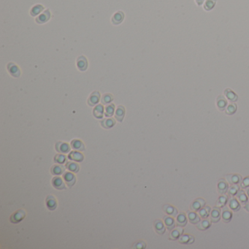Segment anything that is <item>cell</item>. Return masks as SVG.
<instances>
[{
	"label": "cell",
	"instance_id": "1",
	"mask_svg": "<svg viewBox=\"0 0 249 249\" xmlns=\"http://www.w3.org/2000/svg\"><path fill=\"white\" fill-rule=\"evenodd\" d=\"M63 177L65 181V183L68 187H72L76 182V177L71 172H64Z\"/></svg>",
	"mask_w": 249,
	"mask_h": 249
},
{
	"label": "cell",
	"instance_id": "2",
	"mask_svg": "<svg viewBox=\"0 0 249 249\" xmlns=\"http://www.w3.org/2000/svg\"><path fill=\"white\" fill-rule=\"evenodd\" d=\"M205 206V202L203 199H197L196 201L192 203L190 206L192 211H199L201 208Z\"/></svg>",
	"mask_w": 249,
	"mask_h": 249
},
{
	"label": "cell",
	"instance_id": "3",
	"mask_svg": "<svg viewBox=\"0 0 249 249\" xmlns=\"http://www.w3.org/2000/svg\"><path fill=\"white\" fill-rule=\"evenodd\" d=\"M25 216H26L25 211H23V210H20V211L15 213L13 215L11 216L10 221H11L12 223H18L25 218Z\"/></svg>",
	"mask_w": 249,
	"mask_h": 249
},
{
	"label": "cell",
	"instance_id": "4",
	"mask_svg": "<svg viewBox=\"0 0 249 249\" xmlns=\"http://www.w3.org/2000/svg\"><path fill=\"white\" fill-rule=\"evenodd\" d=\"M56 151H58L60 153H67L70 151V147L67 143L66 142H58L56 145Z\"/></svg>",
	"mask_w": 249,
	"mask_h": 249
},
{
	"label": "cell",
	"instance_id": "5",
	"mask_svg": "<svg viewBox=\"0 0 249 249\" xmlns=\"http://www.w3.org/2000/svg\"><path fill=\"white\" fill-rule=\"evenodd\" d=\"M52 184H53L54 188H56V189L62 190L65 189V185H64L63 180L60 177H54L53 180H52Z\"/></svg>",
	"mask_w": 249,
	"mask_h": 249
},
{
	"label": "cell",
	"instance_id": "6",
	"mask_svg": "<svg viewBox=\"0 0 249 249\" xmlns=\"http://www.w3.org/2000/svg\"><path fill=\"white\" fill-rule=\"evenodd\" d=\"M226 179L232 185L238 184L242 181V177L240 175H227Z\"/></svg>",
	"mask_w": 249,
	"mask_h": 249
},
{
	"label": "cell",
	"instance_id": "7",
	"mask_svg": "<svg viewBox=\"0 0 249 249\" xmlns=\"http://www.w3.org/2000/svg\"><path fill=\"white\" fill-rule=\"evenodd\" d=\"M7 69H8V71H9V72L12 75V76H14L16 77H18L20 76V74H21L20 70H19L18 66H16V64H14L12 63H10L7 65Z\"/></svg>",
	"mask_w": 249,
	"mask_h": 249
},
{
	"label": "cell",
	"instance_id": "8",
	"mask_svg": "<svg viewBox=\"0 0 249 249\" xmlns=\"http://www.w3.org/2000/svg\"><path fill=\"white\" fill-rule=\"evenodd\" d=\"M69 159L73 160V161L81 162L83 160V155L81 153L77 152V151H71L68 156Z\"/></svg>",
	"mask_w": 249,
	"mask_h": 249
},
{
	"label": "cell",
	"instance_id": "9",
	"mask_svg": "<svg viewBox=\"0 0 249 249\" xmlns=\"http://www.w3.org/2000/svg\"><path fill=\"white\" fill-rule=\"evenodd\" d=\"M46 205L47 208H48L50 211H54L57 207V202H56V200L54 197L53 196H48L47 197L46 200Z\"/></svg>",
	"mask_w": 249,
	"mask_h": 249
},
{
	"label": "cell",
	"instance_id": "10",
	"mask_svg": "<svg viewBox=\"0 0 249 249\" xmlns=\"http://www.w3.org/2000/svg\"><path fill=\"white\" fill-rule=\"evenodd\" d=\"M65 167L63 165L60 164H55L51 167V173L54 175H60L64 173Z\"/></svg>",
	"mask_w": 249,
	"mask_h": 249
},
{
	"label": "cell",
	"instance_id": "11",
	"mask_svg": "<svg viewBox=\"0 0 249 249\" xmlns=\"http://www.w3.org/2000/svg\"><path fill=\"white\" fill-rule=\"evenodd\" d=\"M228 189H229V186H228V184H227V182L223 179L220 180L219 182H218V192L222 194H225L227 191H228Z\"/></svg>",
	"mask_w": 249,
	"mask_h": 249
},
{
	"label": "cell",
	"instance_id": "12",
	"mask_svg": "<svg viewBox=\"0 0 249 249\" xmlns=\"http://www.w3.org/2000/svg\"><path fill=\"white\" fill-rule=\"evenodd\" d=\"M77 64V67H78L79 70L81 71L86 70L88 67L87 61H86V58L84 57V56H81V57L78 58Z\"/></svg>",
	"mask_w": 249,
	"mask_h": 249
},
{
	"label": "cell",
	"instance_id": "13",
	"mask_svg": "<svg viewBox=\"0 0 249 249\" xmlns=\"http://www.w3.org/2000/svg\"><path fill=\"white\" fill-rule=\"evenodd\" d=\"M164 224H165L168 230H172L173 229L175 228V221L173 218L171 217V216H165V217L164 218Z\"/></svg>",
	"mask_w": 249,
	"mask_h": 249
},
{
	"label": "cell",
	"instance_id": "14",
	"mask_svg": "<svg viewBox=\"0 0 249 249\" xmlns=\"http://www.w3.org/2000/svg\"><path fill=\"white\" fill-rule=\"evenodd\" d=\"M221 218V212L220 210L216 207L213 211H211V221L213 223H217L219 222Z\"/></svg>",
	"mask_w": 249,
	"mask_h": 249
},
{
	"label": "cell",
	"instance_id": "15",
	"mask_svg": "<svg viewBox=\"0 0 249 249\" xmlns=\"http://www.w3.org/2000/svg\"><path fill=\"white\" fill-rule=\"evenodd\" d=\"M183 229L182 228H176L174 229L172 232L170 233V239L172 240H176L177 239H179L180 237L183 235Z\"/></svg>",
	"mask_w": 249,
	"mask_h": 249
},
{
	"label": "cell",
	"instance_id": "16",
	"mask_svg": "<svg viewBox=\"0 0 249 249\" xmlns=\"http://www.w3.org/2000/svg\"><path fill=\"white\" fill-rule=\"evenodd\" d=\"M227 105V99H225V97L223 96L218 97L217 98V106L218 109H219L221 111H223V110H225Z\"/></svg>",
	"mask_w": 249,
	"mask_h": 249
},
{
	"label": "cell",
	"instance_id": "17",
	"mask_svg": "<svg viewBox=\"0 0 249 249\" xmlns=\"http://www.w3.org/2000/svg\"><path fill=\"white\" fill-rule=\"evenodd\" d=\"M178 240L182 244H192L194 242V237L192 235H181Z\"/></svg>",
	"mask_w": 249,
	"mask_h": 249
},
{
	"label": "cell",
	"instance_id": "18",
	"mask_svg": "<svg viewBox=\"0 0 249 249\" xmlns=\"http://www.w3.org/2000/svg\"><path fill=\"white\" fill-rule=\"evenodd\" d=\"M71 146H72L73 149H75V150H77L79 151H83L85 149L83 143L79 140H72V142H71Z\"/></svg>",
	"mask_w": 249,
	"mask_h": 249
},
{
	"label": "cell",
	"instance_id": "19",
	"mask_svg": "<svg viewBox=\"0 0 249 249\" xmlns=\"http://www.w3.org/2000/svg\"><path fill=\"white\" fill-rule=\"evenodd\" d=\"M236 196H237V200L239 201L242 205H246L247 204V202H248L247 196L246 195V194H245V192L243 191H240V190H239L237 194H236Z\"/></svg>",
	"mask_w": 249,
	"mask_h": 249
},
{
	"label": "cell",
	"instance_id": "20",
	"mask_svg": "<svg viewBox=\"0 0 249 249\" xmlns=\"http://www.w3.org/2000/svg\"><path fill=\"white\" fill-rule=\"evenodd\" d=\"M99 97H100V94L98 92H94L91 95L89 99H88V102L90 106H94L99 102Z\"/></svg>",
	"mask_w": 249,
	"mask_h": 249
},
{
	"label": "cell",
	"instance_id": "21",
	"mask_svg": "<svg viewBox=\"0 0 249 249\" xmlns=\"http://www.w3.org/2000/svg\"><path fill=\"white\" fill-rule=\"evenodd\" d=\"M164 211L167 214H168L169 216H172V217H175L177 215V211L175 207H173L172 206L169 205H164Z\"/></svg>",
	"mask_w": 249,
	"mask_h": 249
},
{
	"label": "cell",
	"instance_id": "22",
	"mask_svg": "<svg viewBox=\"0 0 249 249\" xmlns=\"http://www.w3.org/2000/svg\"><path fill=\"white\" fill-rule=\"evenodd\" d=\"M229 206L234 211H238L240 209V205L235 198H231L229 201Z\"/></svg>",
	"mask_w": 249,
	"mask_h": 249
},
{
	"label": "cell",
	"instance_id": "23",
	"mask_svg": "<svg viewBox=\"0 0 249 249\" xmlns=\"http://www.w3.org/2000/svg\"><path fill=\"white\" fill-rule=\"evenodd\" d=\"M154 227L157 232L158 234H159V235H162V234H164V232H165V227H164L163 223H162L161 221L159 220L156 221Z\"/></svg>",
	"mask_w": 249,
	"mask_h": 249
},
{
	"label": "cell",
	"instance_id": "24",
	"mask_svg": "<svg viewBox=\"0 0 249 249\" xmlns=\"http://www.w3.org/2000/svg\"><path fill=\"white\" fill-rule=\"evenodd\" d=\"M188 217H189V219L192 224H196L200 222V216H198L197 214L194 213V212H188Z\"/></svg>",
	"mask_w": 249,
	"mask_h": 249
},
{
	"label": "cell",
	"instance_id": "25",
	"mask_svg": "<svg viewBox=\"0 0 249 249\" xmlns=\"http://www.w3.org/2000/svg\"><path fill=\"white\" fill-rule=\"evenodd\" d=\"M211 226V223L210 222L209 220H204L202 221V222H200L197 225V227L198 229H200V230H206L209 228Z\"/></svg>",
	"mask_w": 249,
	"mask_h": 249
},
{
	"label": "cell",
	"instance_id": "26",
	"mask_svg": "<svg viewBox=\"0 0 249 249\" xmlns=\"http://www.w3.org/2000/svg\"><path fill=\"white\" fill-rule=\"evenodd\" d=\"M216 4V0H206L203 5V8L205 11H211L215 7Z\"/></svg>",
	"mask_w": 249,
	"mask_h": 249
},
{
	"label": "cell",
	"instance_id": "27",
	"mask_svg": "<svg viewBox=\"0 0 249 249\" xmlns=\"http://www.w3.org/2000/svg\"><path fill=\"white\" fill-rule=\"evenodd\" d=\"M232 218V213L228 208H225L222 212V218L224 222L228 223L231 221Z\"/></svg>",
	"mask_w": 249,
	"mask_h": 249
},
{
	"label": "cell",
	"instance_id": "28",
	"mask_svg": "<svg viewBox=\"0 0 249 249\" xmlns=\"http://www.w3.org/2000/svg\"><path fill=\"white\" fill-rule=\"evenodd\" d=\"M124 113H125L124 107H122V106H119V107L117 108V110L116 112V118H117V120H118V121H120V122H121L123 119Z\"/></svg>",
	"mask_w": 249,
	"mask_h": 249
},
{
	"label": "cell",
	"instance_id": "29",
	"mask_svg": "<svg viewBox=\"0 0 249 249\" xmlns=\"http://www.w3.org/2000/svg\"><path fill=\"white\" fill-rule=\"evenodd\" d=\"M187 224V219L184 213L179 214L178 216L177 217V226L180 227H184L186 226V224Z\"/></svg>",
	"mask_w": 249,
	"mask_h": 249
},
{
	"label": "cell",
	"instance_id": "30",
	"mask_svg": "<svg viewBox=\"0 0 249 249\" xmlns=\"http://www.w3.org/2000/svg\"><path fill=\"white\" fill-rule=\"evenodd\" d=\"M103 111H104V108H103V106L99 105H97L96 107L94 108V116L96 117L97 118H102L103 116Z\"/></svg>",
	"mask_w": 249,
	"mask_h": 249
},
{
	"label": "cell",
	"instance_id": "31",
	"mask_svg": "<svg viewBox=\"0 0 249 249\" xmlns=\"http://www.w3.org/2000/svg\"><path fill=\"white\" fill-rule=\"evenodd\" d=\"M225 95H226L227 98H228L231 102H236L237 100V96L232 91L227 88L224 92Z\"/></svg>",
	"mask_w": 249,
	"mask_h": 249
},
{
	"label": "cell",
	"instance_id": "32",
	"mask_svg": "<svg viewBox=\"0 0 249 249\" xmlns=\"http://www.w3.org/2000/svg\"><path fill=\"white\" fill-rule=\"evenodd\" d=\"M66 168L73 172H77L80 169L78 164L74 163V162H68V163H67Z\"/></svg>",
	"mask_w": 249,
	"mask_h": 249
},
{
	"label": "cell",
	"instance_id": "33",
	"mask_svg": "<svg viewBox=\"0 0 249 249\" xmlns=\"http://www.w3.org/2000/svg\"><path fill=\"white\" fill-rule=\"evenodd\" d=\"M123 19V13L121 12H118L114 15V16L112 17V23L114 24H118L120 23Z\"/></svg>",
	"mask_w": 249,
	"mask_h": 249
},
{
	"label": "cell",
	"instance_id": "34",
	"mask_svg": "<svg viewBox=\"0 0 249 249\" xmlns=\"http://www.w3.org/2000/svg\"><path fill=\"white\" fill-rule=\"evenodd\" d=\"M115 123H116V121H115L113 118H107L104 120L102 122V126L105 127V128L109 129L110 127L114 126Z\"/></svg>",
	"mask_w": 249,
	"mask_h": 249
},
{
	"label": "cell",
	"instance_id": "35",
	"mask_svg": "<svg viewBox=\"0 0 249 249\" xmlns=\"http://www.w3.org/2000/svg\"><path fill=\"white\" fill-rule=\"evenodd\" d=\"M49 18H50V12L48 10H47V11H45L44 13L42 14L40 16H39L38 18H37V22L39 23H44L45 21L48 20Z\"/></svg>",
	"mask_w": 249,
	"mask_h": 249
},
{
	"label": "cell",
	"instance_id": "36",
	"mask_svg": "<svg viewBox=\"0 0 249 249\" xmlns=\"http://www.w3.org/2000/svg\"><path fill=\"white\" fill-rule=\"evenodd\" d=\"M211 207H205V208H201L200 211H199V214L202 218H207V216H209L210 213H211Z\"/></svg>",
	"mask_w": 249,
	"mask_h": 249
},
{
	"label": "cell",
	"instance_id": "37",
	"mask_svg": "<svg viewBox=\"0 0 249 249\" xmlns=\"http://www.w3.org/2000/svg\"><path fill=\"white\" fill-rule=\"evenodd\" d=\"M227 201H228V198L227 196H222L220 197L218 200L216 202V207H224L225 205L227 204Z\"/></svg>",
	"mask_w": 249,
	"mask_h": 249
},
{
	"label": "cell",
	"instance_id": "38",
	"mask_svg": "<svg viewBox=\"0 0 249 249\" xmlns=\"http://www.w3.org/2000/svg\"><path fill=\"white\" fill-rule=\"evenodd\" d=\"M239 190H240L239 186H238L237 184H234V185H232L231 187H229L228 189V194L229 196H235L237 194Z\"/></svg>",
	"mask_w": 249,
	"mask_h": 249
},
{
	"label": "cell",
	"instance_id": "39",
	"mask_svg": "<svg viewBox=\"0 0 249 249\" xmlns=\"http://www.w3.org/2000/svg\"><path fill=\"white\" fill-rule=\"evenodd\" d=\"M67 157L65 156L62 155V154H57L55 156V158H54V162L55 163H58V164H64V162H66Z\"/></svg>",
	"mask_w": 249,
	"mask_h": 249
},
{
	"label": "cell",
	"instance_id": "40",
	"mask_svg": "<svg viewBox=\"0 0 249 249\" xmlns=\"http://www.w3.org/2000/svg\"><path fill=\"white\" fill-rule=\"evenodd\" d=\"M236 110H237V106H236V105H235V104H232V105H229L228 107H227L226 110V112L227 114L228 115H232L236 112Z\"/></svg>",
	"mask_w": 249,
	"mask_h": 249
},
{
	"label": "cell",
	"instance_id": "41",
	"mask_svg": "<svg viewBox=\"0 0 249 249\" xmlns=\"http://www.w3.org/2000/svg\"><path fill=\"white\" fill-rule=\"evenodd\" d=\"M114 105H110L106 107L105 110V116H112L114 112Z\"/></svg>",
	"mask_w": 249,
	"mask_h": 249
},
{
	"label": "cell",
	"instance_id": "42",
	"mask_svg": "<svg viewBox=\"0 0 249 249\" xmlns=\"http://www.w3.org/2000/svg\"><path fill=\"white\" fill-rule=\"evenodd\" d=\"M42 9H43L42 6L37 5V6H35V7H34L33 8H32V11H31V14L33 16H36V15H37V14L40 13V12L42 11Z\"/></svg>",
	"mask_w": 249,
	"mask_h": 249
},
{
	"label": "cell",
	"instance_id": "43",
	"mask_svg": "<svg viewBox=\"0 0 249 249\" xmlns=\"http://www.w3.org/2000/svg\"><path fill=\"white\" fill-rule=\"evenodd\" d=\"M240 186L243 189L249 187V177H247L243 179V181L240 182Z\"/></svg>",
	"mask_w": 249,
	"mask_h": 249
},
{
	"label": "cell",
	"instance_id": "44",
	"mask_svg": "<svg viewBox=\"0 0 249 249\" xmlns=\"http://www.w3.org/2000/svg\"><path fill=\"white\" fill-rule=\"evenodd\" d=\"M112 100V97L110 94H106L102 98V103L108 104Z\"/></svg>",
	"mask_w": 249,
	"mask_h": 249
},
{
	"label": "cell",
	"instance_id": "45",
	"mask_svg": "<svg viewBox=\"0 0 249 249\" xmlns=\"http://www.w3.org/2000/svg\"><path fill=\"white\" fill-rule=\"evenodd\" d=\"M195 2H196L197 5L198 6H201L203 3H204L205 0H195Z\"/></svg>",
	"mask_w": 249,
	"mask_h": 249
},
{
	"label": "cell",
	"instance_id": "46",
	"mask_svg": "<svg viewBox=\"0 0 249 249\" xmlns=\"http://www.w3.org/2000/svg\"><path fill=\"white\" fill-rule=\"evenodd\" d=\"M245 208L247 210V211L249 212V202H247V204L246 205V206H245Z\"/></svg>",
	"mask_w": 249,
	"mask_h": 249
},
{
	"label": "cell",
	"instance_id": "47",
	"mask_svg": "<svg viewBox=\"0 0 249 249\" xmlns=\"http://www.w3.org/2000/svg\"><path fill=\"white\" fill-rule=\"evenodd\" d=\"M246 193H247V195H248V198H249V187L247 188V189H246Z\"/></svg>",
	"mask_w": 249,
	"mask_h": 249
}]
</instances>
